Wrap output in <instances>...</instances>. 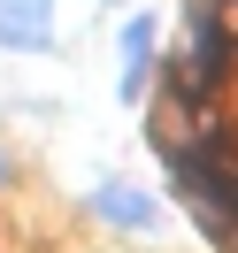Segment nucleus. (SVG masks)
<instances>
[{
  "label": "nucleus",
  "mask_w": 238,
  "mask_h": 253,
  "mask_svg": "<svg viewBox=\"0 0 238 253\" xmlns=\"http://www.w3.org/2000/svg\"><path fill=\"white\" fill-rule=\"evenodd\" d=\"M47 31H54V8H47V0H0V46L39 54Z\"/></svg>",
  "instance_id": "nucleus-1"
},
{
  "label": "nucleus",
  "mask_w": 238,
  "mask_h": 253,
  "mask_svg": "<svg viewBox=\"0 0 238 253\" xmlns=\"http://www.w3.org/2000/svg\"><path fill=\"white\" fill-rule=\"evenodd\" d=\"M93 207H100V215H108V222H123V230H154V200H146V192H123V184H100L93 192Z\"/></svg>",
  "instance_id": "nucleus-2"
},
{
  "label": "nucleus",
  "mask_w": 238,
  "mask_h": 253,
  "mask_svg": "<svg viewBox=\"0 0 238 253\" xmlns=\"http://www.w3.org/2000/svg\"><path fill=\"white\" fill-rule=\"evenodd\" d=\"M146 69H154V23H131L123 31V100L146 92Z\"/></svg>",
  "instance_id": "nucleus-3"
}]
</instances>
